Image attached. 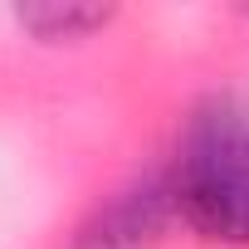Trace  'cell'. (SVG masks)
I'll return each instance as SVG.
<instances>
[{"instance_id":"1","label":"cell","mask_w":249,"mask_h":249,"mask_svg":"<svg viewBox=\"0 0 249 249\" xmlns=\"http://www.w3.org/2000/svg\"><path fill=\"white\" fill-rule=\"evenodd\" d=\"M181 220L220 244H249V103L215 98L186 127L171 166Z\"/></svg>"},{"instance_id":"2","label":"cell","mask_w":249,"mask_h":249,"mask_svg":"<svg viewBox=\"0 0 249 249\" xmlns=\"http://www.w3.org/2000/svg\"><path fill=\"white\" fill-rule=\"evenodd\" d=\"M176 210L171 196V176H147L127 191H117L83 230H78V249H142L161 234L166 215Z\"/></svg>"},{"instance_id":"3","label":"cell","mask_w":249,"mask_h":249,"mask_svg":"<svg viewBox=\"0 0 249 249\" xmlns=\"http://www.w3.org/2000/svg\"><path fill=\"white\" fill-rule=\"evenodd\" d=\"M107 20H112V10H103V5H30V10H20V25L35 30L39 39H88Z\"/></svg>"}]
</instances>
